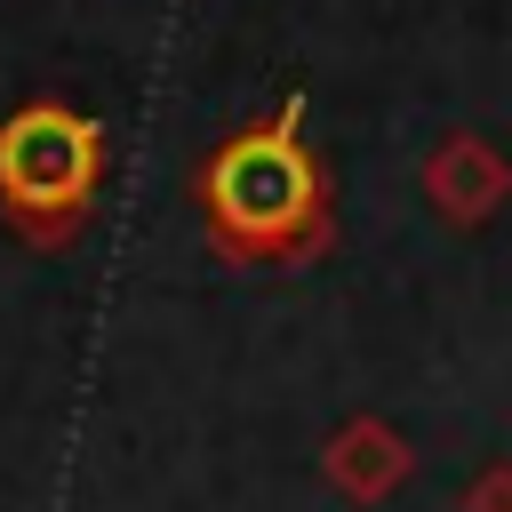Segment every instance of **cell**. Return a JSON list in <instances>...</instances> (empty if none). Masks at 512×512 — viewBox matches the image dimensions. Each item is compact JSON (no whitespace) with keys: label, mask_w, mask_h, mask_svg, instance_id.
I'll list each match as a JSON object with an SVG mask.
<instances>
[{"label":"cell","mask_w":512,"mask_h":512,"mask_svg":"<svg viewBox=\"0 0 512 512\" xmlns=\"http://www.w3.org/2000/svg\"><path fill=\"white\" fill-rule=\"evenodd\" d=\"M88 176H96V128L80 112L32 104L0 128V184L24 208H64V200L88 192Z\"/></svg>","instance_id":"7a4b0ae2"},{"label":"cell","mask_w":512,"mask_h":512,"mask_svg":"<svg viewBox=\"0 0 512 512\" xmlns=\"http://www.w3.org/2000/svg\"><path fill=\"white\" fill-rule=\"evenodd\" d=\"M208 200H216V224L232 240H248V248L288 240L312 216V160L296 152L288 128H256L208 168Z\"/></svg>","instance_id":"6da1fadb"},{"label":"cell","mask_w":512,"mask_h":512,"mask_svg":"<svg viewBox=\"0 0 512 512\" xmlns=\"http://www.w3.org/2000/svg\"><path fill=\"white\" fill-rule=\"evenodd\" d=\"M392 472H400V448H392L384 432H368V424H360V432H344V440H336V480H344L352 496H376Z\"/></svg>","instance_id":"3957f363"},{"label":"cell","mask_w":512,"mask_h":512,"mask_svg":"<svg viewBox=\"0 0 512 512\" xmlns=\"http://www.w3.org/2000/svg\"><path fill=\"white\" fill-rule=\"evenodd\" d=\"M472 512H512V480H488V488H472Z\"/></svg>","instance_id":"277c9868"}]
</instances>
